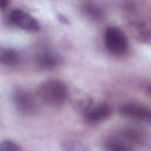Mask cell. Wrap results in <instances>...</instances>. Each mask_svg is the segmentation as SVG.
Segmentation results:
<instances>
[{"instance_id":"obj_1","label":"cell","mask_w":151,"mask_h":151,"mask_svg":"<svg viewBox=\"0 0 151 151\" xmlns=\"http://www.w3.org/2000/svg\"><path fill=\"white\" fill-rule=\"evenodd\" d=\"M38 94L44 104L57 107L65 103L68 94V88L64 81L58 79H51L41 84Z\"/></svg>"},{"instance_id":"obj_2","label":"cell","mask_w":151,"mask_h":151,"mask_svg":"<svg viewBox=\"0 0 151 151\" xmlns=\"http://www.w3.org/2000/svg\"><path fill=\"white\" fill-rule=\"evenodd\" d=\"M106 50L116 55L124 54L129 48V40L125 33L117 26H109L104 33Z\"/></svg>"},{"instance_id":"obj_3","label":"cell","mask_w":151,"mask_h":151,"mask_svg":"<svg viewBox=\"0 0 151 151\" xmlns=\"http://www.w3.org/2000/svg\"><path fill=\"white\" fill-rule=\"evenodd\" d=\"M8 21L11 25L26 31V32H38L40 29V24L39 21L31 15L29 13L20 9V8H14L9 11L8 13Z\"/></svg>"},{"instance_id":"obj_4","label":"cell","mask_w":151,"mask_h":151,"mask_svg":"<svg viewBox=\"0 0 151 151\" xmlns=\"http://www.w3.org/2000/svg\"><path fill=\"white\" fill-rule=\"evenodd\" d=\"M119 113L123 117L139 120V122H146L149 123L151 119V111L139 104V103H125L119 106Z\"/></svg>"},{"instance_id":"obj_5","label":"cell","mask_w":151,"mask_h":151,"mask_svg":"<svg viewBox=\"0 0 151 151\" xmlns=\"http://www.w3.org/2000/svg\"><path fill=\"white\" fill-rule=\"evenodd\" d=\"M83 113H84V119L87 124L97 125L111 116V107L105 103H100L98 105H91Z\"/></svg>"},{"instance_id":"obj_6","label":"cell","mask_w":151,"mask_h":151,"mask_svg":"<svg viewBox=\"0 0 151 151\" xmlns=\"http://www.w3.org/2000/svg\"><path fill=\"white\" fill-rule=\"evenodd\" d=\"M13 103L17 110L24 114L33 113L35 110V101L32 98L31 93L24 88H18L13 93Z\"/></svg>"},{"instance_id":"obj_7","label":"cell","mask_w":151,"mask_h":151,"mask_svg":"<svg viewBox=\"0 0 151 151\" xmlns=\"http://www.w3.org/2000/svg\"><path fill=\"white\" fill-rule=\"evenodd\" d=\"M104 147L105 151H136V146L119 132L106 138L104 142Z\"/></svg>"},{"instance_id":"obj_8","label":"cell","mask_w":151,"mask_h":151,"mask_svg":"<svg viewBox=\"0 0 151 151\" xmlns=\"http://www.w3.org/2000/svg\"><path fill=\"white\" fill-rule=\"evenodd\" d=\"M35 64L41 70H52L61 64V58L52 51H41L35 57Z\"/></svg>"},{"instance_id":"obj_9","label":"cell","mask_w":151,"mask_h":151,"mask_svg":"<svg viewBox=\"0 0 151 151\" xmlns=\"http://www.w3.org/2000/svg\"><path fill=\"white\" fill-rule=\"evenodd\" d=\"M83 12L92 20H101L105 17V11L97 4L86 2L83 5Z\"/></svg>"},{"instance_id":"obj_10","label":"cell","mask_w":151,"mask_h":151,"mask_svg":"<svg viewBox=\"0 0 151 151\" xmlns=\"http://www.w3.org/2000/svg\"><path fill=\"white\" fill-rule=\"evenodd\" d=\"M18 60H19V55L14 50L0 46V64L12 66L15 65Z\"/></svg>"},{"instance_id":"obj_11","label":"cell","mask_w":151,"mask_h":151,"mask_svg":"<svg viewBox=\"0 0 151 151\" xmlns=\"http://www.w3.org/2000/svg\"><path fill=\"white\" fill-rule=\"evenodd\" d=\"M64 151H91L90 147L80 140L77 139H66L63 142Z\"/></svg>"},{"instance_id":"obj_12","label":"cell","mask_w":151,"mask_h":151,"mask_svg":"<svg viewBox=\"0 0 151 151\" xmlns=\"http://www.w3.org/2000/svg\"><path fill=\"white\" fill-rule=\"evenodd\" d=\"M0 151H20V147L15 142L6 139L0 143Z\"/></svg>"},{"instance_id":"obj_13","label":"cell","mask_w":151,"mask_h":151,"mask_svg":"<svg viewBox=\"0 0 151 151\" xmlns=\"http://www.w3.org/2000/svg\"><path fill=\"white\" fill-rule=\"evenodd\" d=\"M8 5H9L8 1H0V9H5Z\"/></svg>"}]
</instances>
